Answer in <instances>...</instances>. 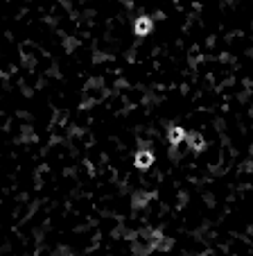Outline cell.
Wrapping results in <instances>:
<instances>
[{
  "instance_id": "6da1fadb",
  "label": "cell",
  "mask_w": 253,
  "mask_h": 256,
  "mask_svg": "<svg viewBox=\"0 0 253 256\" xmlns=\"http://www.w3.org/2000/svg\"><path fill=\"white\" fill-rule=\"evenodd\" d=\"M152 30H154V18H152V16H138L136 23H134L136 37H147Z\"/></svg>"
},
{
  "instance_id": "7a4b0ae2",
  "label": "cell",
  "mask_w": 253,
  "mask_h": 256,
  "mask_svg": "<svg viewBox=\"0 0 253 256\" xmlns=\"http://www.w3.org/2000/svg\"><path fill=\"white\" fill-rule=\"evenodd\" d=\"M152 164H154V152H152V150L136 152V157H134V165H136L138 170H147V168H152Z\"/></svg>"
},
{
  "instance_id": "3957f363",
  "label": "cell",
  "mask_w": 253,
  "mask_h": 256,
  "mask_svg": "<svg viewBox=\"0 0 253 256\" xmlns=\"http://www.w3.org/2000/svg\"><path fill=\"white\" fill-rule=\"evenodd\" d=\"M186 138H188V134H186V129H183V127H169L168 141H169L172 145H181Z\"/></svg>"
},
{
  "instance_id": "277c9868",
  "label": "cell",
  "mask_w": 253,
  "mask_h": 256,
  "mask_svg": "<svg viewBox=\"0 0 253 256\" xmlns=\"http://www.w3.org/2000/svg\"><path fill=\"white\" fill-rule=\"evenodd\" d=\"M188 145H190V147H192L195 152H202L203 147H206V141H203L202 134L192 131V134H188Z\"/></svg>"
}]
</instances>
